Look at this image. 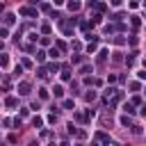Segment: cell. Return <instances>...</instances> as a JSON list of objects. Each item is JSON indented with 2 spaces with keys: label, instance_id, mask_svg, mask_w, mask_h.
Wrapping results in <instances>:
<instances>
[{
  "label": "cell",
  "instance_id": "cell-26",
  "mask_svg": "<svg viewBox=\"0 0 146 146\" xmlns=\"http://www.w3.org/2000/svg\"><path fill=\"white\" fill-rule=\"evenodd\" d=\"M71 48H75V50H80V48H82V43H80V41H73V43H71Z\"/></svg>",
  "mask_w": 146,
  "mask_h": 146
},
{
  "label": "cell",
  "instance_id": "cell-4",
  "mask_svg": "<svg viewBox=\"0 0 146 146\" xmlns=\"http://www.w3.org/2000/svg\"><path fill=\"white\" fill-rule=\"evenodd\" d=\"M21 14H23V16H36V9H32V7H23Z\"/></svg>",
  "mask_w": 146,
  "mask_h": 146
},
{
  "label": "cell",
  "instance_id": "cell-29",
  "mask_svg": "<svg viewBox=\"0 0 146 146\" xmlns=\"http://www.w3.org/2000/svg\"><path fill=\"white\" fill-rule=\"evenodd\" d=\"M132 105H141V98L139 96H132Z\"/></svg>",
  "mask_w": 146,
  "mask_h": 146
},
{
  "label": "cell",
  "instance_id": "cell-3",
  "mask_svg": "<svg viewBox=\"0 0 146 146\" xmlns=\"http://www.w3.org/2000/svg\"><path fill=\"white\" fill-rule=\"evenodd\" d=\"M96 139H98V141H103V144H110V141H112V137H110V135H105V132H96Z\"/></svg>",
  "mask_w": 146,
  "mask_h": 146
},
{
  "label": "cell",
  "instance_id": "cell-11",
  "mask_svg": "<svg viewBox=\"0 0 146 146\" xmlns=\"http://www.w3.org/2000/svg\"><path fill=\"white\" fill-rule=\"evenodd\" d=\"M84 98H87L89 103H91V100H96V91H94V89H89V91L84 94Z\"/></svg>",
  "mask_w": 146,
  "mask_h": 146
},
{
  "label": "cell",
  "instance_id": "cell-20",
  "mask_svg": "<svg viewBox=\"0 0 146 146\" xmlns=\"http://www.w3.org/2000/svg\"><path fill=\"white\" fill-rule=\"evenodd\" d=\"M39 96L46 100V98H48V89H46V87H41V89H39Z\"/></svg>",
  "mask_w": 146,
  "mask_h": 146
},
{
  "label": "cell",
  "instance_id": "cell-5",
  "mask_svg": "<svg viewBox=\"0 0 146 146\" xmlns=\"http://www.w3.org/2000/svg\"><path fill=\"white\" fill-rule=\"evenodd\" d=\"M80 7H82V5H80V0H71V2H68V9H71V11H78Z\"/></svg>",
  "mask_w": 146,
  "mask_h": 146
},
{
  "label": "cell",
  "instance_id": "cell-9",
  "mask_svg": "<svg viewBox=\"0 0 146 146\" xmlns=\"http://www.w3.org/2000/svg\"><path fill=\"white\" fill-rule=\"evenodd\" d=\"M14 21H16L14 14H5V23H7V25H14Z\"/></svg>",
  "mask_w": 146,
  "mask_h": 146
},
{
  "label": "cell",
  "instance_id": "cell-34",
  "mask_svg": "<svg viewBox=\"0 0 146 146\" xmlns=\"http://www.w3.org/2000/svg\"><path fill=\"white\" fill-rule=\"evenodd\" d=\"M2 9H5V7H2V2H0V14H2Z\"/></svg>",
  "mask_w": 146,
  "mask_h": 146
},
{
  "label": "cell",
  "instance_id": "cell-30",
  "mask_svg": "<svg viewBox=\"0 0 146 146\" xmlns=\"http://www.w3.org/2000/svg\"><path fill=\"white\" fill-rule=\"evenodd\" d=\"M123 110H125V112H128V114H135V107H132V105H125V107H123Z\"/></svg>",
  "mask_w": 146,
  "mask_h": 146
},
{
  "label": "cell",
  "instance_id": "cell-7",
  "mask_svg": "<svg viewBox=\"0 0 146 146\" xmlns=\"http://www.w3.org/2000/svg\"><path fill=\"white\" fill-rule=\"evenodd\" d=\"M52 91H55V96H57V98H62V96H64V87H62V84H55V89H52Z\"/></svg>",
  "mask_w": 146,
  "mask_h": 146
},
{
  "label": "cell",
  "instance_id": "cell-19",
  "mask_svg": "<svg viewBox=\"0 0 146 146\" xmlns=\"http://www.w3.org/2000/svg\"><path fill=\"white\" fill-rule=\"evenodd\" d=\"M62 80H71V71H68V68L62 71Z\"/></svg>",
  "mask_w": 146,
  "mask_h": 146
},
{
  "label": "cell",
  "instance_id": "cell-21",
  "mask_svg": "<svg viewBox=\"0 0 146 146\" xmlns=\"http://www.w3.org/2000/svg\"><path fill=\"white\" fill-rule=\"evenodd\" d=\"M130 89H132V91H139L141 84H139V82H130Z\"/></svg>",
  "mask_w": 146,
  "mask_h": 146
},
{
  "label": "cell",
  "instance_id": "cell-14",
  "mask_svg": "<svg viewBox=\"0 0 146 146\" xmlns=\"http://www.w3.org/2000/svg\"><path fill=\"white\" fill-rule=\"evenodd\" d=\"M139 25H141V18H139V16H132V27L139 30Z\"/></svg>",
  "mask_w": 146,
  "mask_h": 146
},
{
  "label": "cell",
  "instance_id": "cell-13",
  "mask_svg": "<svg viewBox=\"0 0 146 146\" xmlns=\"http://www.w3.org/2000/svg\"><path fill=\"white\" fill-rule=\"evenodd\" d=\"M91 18H94V23H103V11H96Z\"/></svg>",
  "mask_w": 146,
  "mask_h": 146
},
{
  "label": "cell",
  "instance_id": "cell-23",
  "mask_svg": "<svg viewBox=\"0 0 146 146\" xmlns=\"http://www.w3.org/2000/svg\"><path fill=\"white\" fill-rule=\"evenodd\" d=\"M114 43H116V46H123V43H125V39H123V36H116V39H114Z\"/></svg>",
  "mask_w": 146,
  "mask_h": 146
},
{
  "label": "cell",
  "instance_id": "cell-16",
  "mask_svg": "<svg viewBox=\"0 0 146 146\" xmlns=\"http://www.w3.org/2000/svg\"><path fill=\"white\" fill-rule=\"evenodd\" d=\"M121 123H123V125H130V123H132L130 114H123V116H121Z\"/></svg>",
  "mask_w": 146,
  "mask_h": 146
},
{
  "label": "cell",
  "instance_id": "cell-10",
  "mask_svg": "<svg viewBox=\"0 0 146 146\" xmlns=\"http://www.w3.org/2000/svg\"><path fill=\"white\" fill-rule=\"evenodd\" d=\"M96 50H98V43H96V41L91 39V43L87 46V52H96Z\"/></svg>",
  "mask_w": 146,
  "mask_h": 146
},
{
  "label": "cell",
  "instance_id": "cell-28",
  "mask_svg": "<svg viewBox=\"0 0 146 146\" xmlns=\"http://www.w3.org/2000/svg\"><path fill=\"white\" fill-rule=\"evenodd\" d=\"M89 71H91V66H89V64H84V66L80 68V73H89Z\"/></svg>",
  "mask_w": 146,
  "mask_h": 146
},
{
  "label": "cell",
  "instance_id": "cell-27",
  "mask_svg": "<svg viewBox=\"0 0 146 146\" xmlns=\"http://www.w3.org/2000/svg\"><path fill=\"white\" fill-rule=\"evenodd\" d=\"M50 57H55V59H57V57H59V50H57V48H52V50H50Z\"/></svg>",
  "mask_w": 146,
  "mask_h": 146
},
{
  "label": "cell",
  "instance_id": "cell-2",
  "mask_svg": "<svg viewBox=\"0 0 146 146\" xmlns=\"http://www.w3.org/2000/svg\"><path fill=\"white\" fill-rule=\"evenodd\" d=\"M30 89H32V87H30V82H18V94H21V96H27V94H30Z\"/></svg>",
  "mask_w": 146,
  "mask_h": 146
},
{
  "label": "cell",
  "instance_id": "cell-25",
  "mask_svg": "<svg viewBox=\"0 0 146 146\" xmlns=\"http://www.w3.org/2000/svg\"><path fill=\"white\" fill-rule=\"evenodd\" d=\"M114 30H116V25H107V27H105V32H107V34H112Z\"/></svg>",
  "mask_w": 146,
  "mask_h": 146
},
{
  "label": "cell",
  "instance_id": "cell-33",
  "mask_svg": "<svg viewBox=\"0 0 146 146\" xmlns=\"http://www.w3.org/2000/svg\"><path fill=\"white\" fill-rule=\"evenodd\" d=\"M52 2H55V5H57V7H59V5H62V2H64V0H52Z\"/></svg>",
  "mask_w": 146,
  "mask_h": 146
},
{
  "label": "cell",
  "instance_id": "cell-32",
  "mask_svg": "<svg viewBox=\"0 0 146 146\" xmlns=\"http://www.w3.org/2000/svg\"><path fill=\"white\" fill-rule=\"evenodd\" d=\"M112 5H114V7H119V5H121V0H112Z\"/></svg>",
  "mask_w": 146,
  "mask_h": 146
},
{
  "label": "cell",
  "instance_id": "cell-15",
  "mask_svg": "<svg viewBox=\"0 0 146 146\" xmlns=\"http://www.w3.org/2000/svg\"><path fill=\"white\" fill-rule=\"evenodd\" d=\"M46 71H50V73H57V71H59V64H57V62H55V64H48V68H46Z\"/></svg>",
  "mask_w": 146,
  "mask_h": 146
},
{
  "label": "cell",
  "instance_id": "cell-12",
  "mask_svg": "<svg viewBox=\"0 0 146 146\" xmlns=\"http://www.w3.org/2000/svg\"><path fill=\"white\" fill-rule=\"evenodd\" d=\"M32 125H34V128H41V125H43V119H41V116H34V119H32Z\"/></svg>",
  "mask_w": 146,
  "mask_h": 146
},
{
  "label": "cell",
  "instance_id": "cell-31",
  "mask_svg": "<svg viewBox=\"0 0 146 146\" xmlns=\"http://www.w3.org/2000/svg\"><path fill=\"white\" fill-rule=\"evenodd\" d=\"M48 123H57V114H50L48 116Z\"/></svg>",
  "mask_w": 146,
  "mask_h": 146
},
{
  "label": "cell",
  "instance_id": "cell-18",
  "mask_svg": "<svg viewBox=\"0 0 146 146\" xmlns=\"http://www.w3.org/2000/svg\"><path fill=\"white\" fill-rule=\"evenodd\" d=\"M46 59V52L43 50H36V62H43Z\"/></svg>",
  "mask_w": 146,
  "mask_h": 146
},
{
  "label": "cell",
  "instance_id": "cell-8",
  "mask_svg": "<svg viewBox=\"0 0 146 146\" xmlns=\"http://www.w3.org/2000/svg\"><path fill=\"white\" fill-rule=\"evenodd\" d=\"M5 105H7V107H16V105H18V100H16L14 96H9V98L5 100Z\"/></svg>",
  "mask_w": 146,
  "mask_h": 146
},
{
  "label": "cell",
  "instance_id": "cell-6",
  "mask_svg": "<svg viewBox=\"0 0 146 146\" xmlns=\"http://www.w3.org/2000/svg\"><path fill=\"white\" fill-rule=\"evenodd\" d=\"M105 59H107V50H100V52H98V59H96V62H98V64H105Z\"/></svg>",
  "mask_w": 146,
  "mask_h": 146
},
{
  "label": "cell",
  "instance_id": "cell-1",
  "mask_svg": "<svg viewBox=\"0 0 146 146\" xmlns=\"http://www.w3.org/2000/svg\"><path fill=\"white\" fill-rule=\"evenodd\" d=\"M59 27L64 30V34L68 36L71 32H73V27H75V18H68V21H59Z\"/></svg>",
  "mask_w": 146,
  "mask_h": 146
},
{
  "label": "cell",
  "instance_id": "cell-22",
  "mask_svg": "<svg viewBox=\"0 0 146 146\" xmlns=\"http://www.w3.org/2000/svg\"><path fill=\"white\" fill-rule=\"evenodd\" d=\"M64 107H66V110H75V105H73V100H64Z\"/></svg>",
  "mask_w": 146,
  "mask_h": 146
},
{
  "label": "cell",
  "instance_id": "cell-17",
  "mask_svg": "<svg viewBox=\"0 0 146 146\" xmlns=\"http://www.w3.org/2000/svg\"><path fill=\"white\" fill-rule=\"evenodd\" d=\"M55 48H57V50H66V43H64V41H55Z\"/></svg>",
  "mask_w": 146,
  "mask_h": 146
},
{
  "label": "cell",
  "instance_id": "cell-24",
  "mask_svg": "<svg viewBox=\"0 0 146 146\" xmlns=\"http://www.w3.org/2000/svg\"><path fill=\"white\" fill-rule=\"evenodd\" d=\"M7 62H9L7 55H0V66H7Z\"/></svg>",
  "mask_w": 146,
  "mask_h": 146
}]
</instances>
